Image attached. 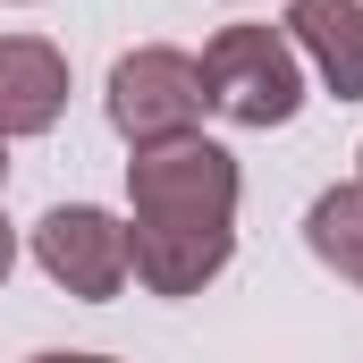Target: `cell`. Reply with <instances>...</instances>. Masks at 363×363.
I'll list each match as a JSON object with an SVG mask.
<instances>
[{"label": "cell", "instance_id": "8fae6325", "mask_svg": "<svg viewBox=\"0 0 363 363\" xmlns=\"http://www.w3.org/2000/svg\"><path fill=\"white\" fill-rule=\"evenodd\" d=\"M355 186H363V178H355Z\"/></svg>", "mask_w": 363, "mask_h": 363}, {"label": "cell", "instance_id": "9c48e42d", "mask_svg": "<svg viewBox=\"0 0 363 363\" xmlns=\"http://www.w3.org/2000/svg\"><path fill=\"white\" fill-rule=\"evenodd\" d=\"M34 363H110V355H34Z\"/></svg>", "mask_w": 363, "mask_h": 363}, {"label": "cell", "instance_id": "6da1fadb", "mask_svg": "<svg viewBox=\"0 0 363 363\" xmlns=\"http://www.w3.org/2000/svg\"><path fill=\"white\" fill-rule=\"evenodd\" d=\"M237 152L211 144V135H169V144H144L127 161V203H135V228H127V262L152 296H194L203 279L228 271L237 254Z\"/></svg>", "mask_w": 363, "mask_h": 363}, {"label": "cell", "instance_id": "30bf717a", "mask_svg": "<svg viewBox=\"0 0 363 363\" xmlns=\"http://www.w3.org/2000/svg\"><path fill=\"white\" fill-rule=\"evenodd\" d=\"M0 186H9V135H0Z\"/></svg>", "mask_w": 363, "mask_h": 363}, {"label": "cell", "instance_id": "ba28073f", "mask_svg": "<svg viewBox=\"0 0 363 363\" xmlns=\"http://www.w3.org/2000/svg\"><path fill=\"white\" fill-rule=\"evenodd\" d=\"M17 271V228H9V220H0V279Z\"/></svg>", "mask_w": 363, "mask_h": 363}, {"label": "cell", "instance_id": "277c9868", "mask_svg": "<svg viewBox=\"0 0 363 363\" xmlns=\"http://www.w3.org/2000/svg\"><path fill=\"white\" fill-rule=\"evenodd\" d=\"M34 262L51 287H68L77 304H110L118 287H127V220H110V211H93V203H60V211H43L34 220Z\"/></svg>", "mask_w": 363, "mask_h": 363}, {"label": "cell", "instance_id": "7a4b0ae2", "mask_svg": "<svg viewBox=\"0 0 363 363\" xmlns=\"http://www.w3.org/2000/svg\"><path fill=\"white\" fill-rule=\"evenodd\" d=\"M203 101L237 127H287L304 110V60L279 26H228L203 51Z\"/></svg>", "mask_w": 363, "mask_h": 363}, {"label": "cell", "instance_id": "3957f363", "mask_svg": "<svg viewBox=\"0 0 363 363\" xmlns=\"http://www.w3.org/2000/svg\"><path fill=\"white\" fill-rule=\"evenodd\" d=\"M110 127L144 152V144H169V135H194L203 127V60H186L169 43H144V51H127L118 68H110Z\"/></svg>", "mask_w": 363, "mask_h": 363}, {"label": "cell", "instance_id": "5b68a950", "mask_svg": "<svg viewBox=\"0 0 363 363\" xmlns=\"http://www.w3.org/2000/svg\"><path fill=\"white\" fill-rule=\"evenodd\" d=\"M68 110V60L43 34H0V135H43Z\"/></svg>", "mask_w": 363, "mask_h": 363}, {"label": "cell", "instance_id": "8992f818", "mask_svg": "<svg viewBox=\"0 0 363 363\" xmlns=\"http://www.w3.org/2000/svg\"><path fill=\"white\" fill-rule=\"evenodd\" d=\"M287 43L296 60H313V77L338 101H363V0H296Z\"/></svg>", "mask_w": 363, "mask_h": 363}, {"label": "cell", "instance_id": "52a82bcc", "mask_svg": "<svg viewBox=\"0 0 363 363\" xmlns=\"http://www.w3.org/2000/svg\"><path fill=\"white\" fill-rule=\"evenodd\" d=\"M304 245H313L338 279H355V287H363V186H330V194H313V211H304Z\"/></svg>", "mask_w": 363, "mask_h": 363}]
</instances>
